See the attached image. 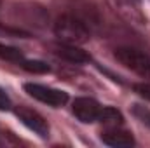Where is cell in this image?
<instances>
[{"label": "cell", "mask_w": 150, "mask_h": 148, "mask_svg": "<svg viewBox=\"0 0 150 148\" xmlns=\"http://www.w3.org/2000/svg\"><path fill=\"white\" fill-rule=\"evenodd\" d=\"M54 33L63 44H74V45L86 44L91 37L87 25L74 14L59 16L54 23Z\"/></svg>", "instance_id": "obj_1"}, {"label": "cell", "mask_w": 150, "mask_h": 148, "mask_svg": "<svg viewBox=\"0 0 150 148\" xmlns=\"http://www.w3.org/2000/svg\"><path fill=\"white\" fill-rule=\"evenodd\" d=\"M115 58L120 65L138 73L143 78H150V56L134 47H119L115 49Z\"/></svg>", "instance_id": "obj_2"}, {"label": "cell", "mask_w": 150, "mask_h": 148, "mask_svg": "<svg viewBox=\"0 0 150 148\" xmlns=\"http://www.w3.org/2000/svg\"><path fill=\"white\" fill-rule=\"evenodd\" d=\"M25 91L28 92V96L35 98L38 101L45 103V105L56 106V108L63 106L68 101V94L65 91L52 89V87H47V85H42V84H25Z\"/></svg>", "instance_id": "obj_3"}, {"label": "cell", "mask_w": 150, "mask_h": 148, "mask_svg": "<svg viewBox=\"0 0 150 148\" xmlns=\"http://www.w3.org/2000/svg\"><path fill=\"white\" fill-rule=\"evenodd\" d=\"M16 115H18V118L30 129V131H33L35 134H38L40 138H47L49 136V125H47V122L44 120V117L37 113L35 110H30V108H26V106H19V108H16Z\"/></svg>", "instance_id": "obj_4"}, {"label": "cell", "mask_w": 150, "mask_h": 148, "mask_svg": "<svg viewBox=\"0 0 150 148\" xmlns=\"http://www.w3.org/2000/svg\"><path fill=\"white\" fill-rule=\"evenodd\" d=\"M72 110H74V115L80 122L91 124V122H96L98 120L101 106L93 98H77L74 101V105H72Z\"/></svg>", "instance_id": "obj_5"}, {"label": "cell", "mask_w": 150, "mask_h": 148, "mask_svg": "<svg viewBox=\"0 0 150 148\" xmlns=\"http://www.w3.org/2000/svg\"><path fill=\"white\" fill-rule=\"evenodd\" d=\"M115 12H119L124 19L134 25H143V16L138 11V0H110Z\"/></svg>", "instance_id": "obj_6"}, {"label": "cell", "mask_w": 150, "mask_h": 148, "mask_svg": "<svg viewBox=\"0 0 150 148\" xmlns=\"http://www.w3.org/2000/svg\"><path fill=\"white\" fill-rule=\"evenodd\" d=\"M101 141L108 147H117V148H126L134 145V138L131 132L122 131L119 127H110L101 134Z\"/></svg>", "instance_id": "obj_7"}, {"label": "cell", "mask_w": 150, "mask_h": 148, "mask_svg": "<svg viewBox=\"0 0 150 148\" xmlns=\"http://www.w3.org/2000/svg\"><path fill=\"white\" fill-rule=\"evenodd\" d=\"M54 52L70 63H87L89 61V56L86 54V51H82L79 45H74V44H63L61 42L54 47Z\"/></svg>", "instance_id": "obj_8"}, {"label": "cell", "mask_w": 150, "mask_h": 148, "mask_svg": "<svg viewBox=\"0 0 150 148\" xmlns=\"http://www.w3.org/2000/svg\"><path fill=\"white\" fill-rule=\"evenodd\" d=\"M98 122H101V124H105L108 127H119L124 122V118H122V113L119 110H115L112 106H101Z\"/></svg>", "instance_id": "obj_9"}, {"label": "cell", "mask_w": 150, "mask_h": 148, "mask_svg": "<svg viewBox=\"0 0 150 148\" xmlns=\"http://www.w3.org/2000/svg\"><path fill=\"white\" fill-rule=\"evenodd\" d=\"M0 58L5 61H14V63H21L23 61V52L16 47L0 44Z\"/></svg>", "instance_id": "obj_10"}, {"label": "cell", "mask_w": 150, "mask_h": 148, "mask_svg": "<svg viewBox=\"0 0 150 148\" xmlns=\"http://www.w3.org/2000/svg\"><path fill=\"white\" fill-rule=\"evenodd\" d=\"M19 65L30 73H47L51 70L44 61H37V59H23Z\"/></svg>", "instance_id": "obj_11"}, {"label": "cell", "mask_w": 150, "mask_h": 148, "mask_svg": "<svg viewBox=\"0 0 150 148\" xmlns=\"http://www.w3.org/2000/svg\"><path fill=\"white\" fill-rule=\"evenodd\" d=\"M133 113L143 122V124H147L150 125V110L149 108H145V106H140V105H134V108H133Z\"/></svg>", "instance_id": "obj_12"}, {"label": "cell", "mask_w": 150, "mask_h": 148, "mask_svg": "<svg viewBox=\"0 0 150 148\" xmlns=\"http://www.w3.org/2000/svg\"><path fill=\"white\" fill-rule=\"evenodd\" d=\"M133 89H134V92H138L142 98H145V99H149V101H150V84H147V82L134 84V85H133Z\"/></svg>", "instance_id": "obj_13"}, {"label": "cell", "mask_w": 150, "mask_h": 148, "mask_svg": "<svg viewBox=\"0 0 150 148\" xmlns=\"http://www.w3.org/2000/svg\"><path fill=\"white\" fill-rule=\"evenodd\" d=\"M11 106H12V103H11V98L5 94V91H4V89H0V111L11 110Z\"/></svg>", "instance_id": "obj_14"}]
</instances>
